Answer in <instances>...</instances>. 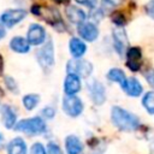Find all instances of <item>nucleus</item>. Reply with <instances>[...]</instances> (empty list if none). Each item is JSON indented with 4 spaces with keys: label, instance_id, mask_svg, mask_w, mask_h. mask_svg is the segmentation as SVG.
<instances>
[{
    "label": "nucleus",
    "instance_id": "nucleus-4",
    "mask_svg": "<svg viewBox=\"0 0 154 154\" xmlns=\"http://www.w3.org/2000/svg\"><path fill=\"white\" fill-rule=\"evenodd\" d=\"M63 111L70 117H77L83 111V102L76 95H66L63 99Z\"/></svg>",
    "mask_w": 154,
    "mask_h": 154
},
{
    "label": "nucleus",
    "instance_id": "nucleus-31",
    "mask_svg": "<svg viewBox=\"0 0 154 154\" xmlns=\"http://www.w3.org/2000/svg\"><path fill=\"white\" fill-rule=\"evenodd\" d=\"M78 4H82V5H85L88 7H91V8H95L96 6V2L97 0H76Z\"/></svg>",
    "mask_w": 154,
    "mask_h": 154
},
{
    "label": "nucleus",
    "instance_id": "nucleus-15",
    "mask_svg": "<svg viewBox=\"0 0 154 154\" xmlns=\"http://www.w3.org/2000/svg\"><path fill=\"white\" fill-rule=\"evenodd\" d=\"M69 48H70V53L71 55L75 58V59H79L84 55L85 51H87V46L85 43L77 38V37H72L70 40V43H69Z\"/></svg>",
    "mask_w": 154,
    "mask_h": 154
},
{
    "label": "nucleus",
    "instance_id": "nucleus-18",
    "mask_svg": "<svg viewBox=\"0 0 154 154\" xmlns=\"http://www.w3.org/2000/svg\"><path fill=\"white\" fill-rule=\"evenodd\" d=\"M124 91L130 95V96H140L143 91V88H142V84L135 78V77H130L126 79V84L124 87Z\"/></svg>",
    "mask_w": 154,
    "mask_h": 154
},
{
    "label": "nucleus",
    "instance_id": "nucleus-21",
    "mask_svg": "<svg viewBox=\"0 0 154 154\" xmlns=\"http://www.w3.org/2000/svg\"><path fill=\"white\" fill-rule=\"evenodd\" d=\"M40 102V96L37 94H28L23 97V106L28 109L31 111L34 109Z\"/></svg>",
    "mask_w": 154,
    "mask_h": 154
},
{
    "label": "nucleus",
    "instance_id": "nucleus-35",
    "mask_svg": "<svg viewBox=\"0 0 154 154\" xmlns=\"http://www.w3.org/2000/svg\"><path fill=\"white\" fill-rule=\"evenodd\" d=\"M4 58H2V55L0 54V76L2 75V72H4Z\"/></svg>",
    "mask_w": 154,
    "mask_h": 154
},
{
    "label": "nucleus",
    "instance_id": "nucleus-7",
    "mask_svg": "<svg viewBox=\"0 0 154 154\" xmlns=\"http://www.w3.org/2000/svg\"><path fill=\"white\" fill-rule=\"evenodd\" d=\"M38 16H41L49 25H52V26H58V25H60V26H64V22H63V18H61V16H60V12L57 10V8H54V7H48V6H46V7H41L40 6V13H38Z\"/></svg>",
    "mask_w": 154,
    "mask_h": 154
},
{
    "label": "nucleus",
    "instance_id": "nucleus-5",
    "mask_svg": "<svg viewBox=\"0 0 154 154\" xmlns=\"http://www.w3.org/2000/svg\"><path fill=\"white\" fill-rule=\"evenodd\" d=\"M26 16V12L23 8H8L2 12L1 14V23L7 26L12 28L19 22H22Z\"/></svg>",
    "mask_w": 154,
    "mask_h": 154
},
{
    "label": "nucleus",
    "instance_id": "nucleus-37",
    "mask_svg": "<svg viewBox=\"0 0 154 154\" xmlns=\"http://www.w3.org/2000/svg\"><path fill=\"white\" fill-rule=\"evenodd\" d=\"M150 150H152V154H154V141L150 143Z\"/></svg>",
    "mask_w": 154,
    "mask_h": 154
},
{
    "label": "nucleus",
    "instance_id": "nucleus-38",
    "mask_svg": "<svg viewBox=\"0 0 154 154\" xmlns=\"http://www.w3.org/2000/svg\"><path fill=\"white\" fill-rule=\"evenodd\" d=\"M54 2H57V4H63V2H66L67 0H53Z\"/></svg>",
    "mask_w": 154,
    "mask_h": 154
},
{
    "label": "nucleus",
    "instance_id": "nucleus-23",
    "mask_svg": "<svg viewBox=\"0 0 154 154\" xmlns=\"http://www.w3.org/2000/svg\"><path fill=\"white\" fill-rule=\"evenodd\" d=\"M126 55H128V61L140 63V59L142 57V53H141V49L138 47H131V48H128Z\"/></svg>",
    "mask_w": 154,
    "mask_h": 154
},
{
    "label": "nucleus",
    "instance_id": "nucleus-34",
    "mask_svg": "<svg viewBox=\"0 0 154 154\" xmlns=\"http://www.w3.org/2000/svg\"><path fill=\"white\" fill-rule=\"evenodd\" d=\"M6 35V30H5V25L2 23H0V40H2Z\"/></svg>",
    "mask_w": 154,
    "mask_h": 154
},
{
    "label": "nucleus",
    "instance_id": "nucleus-20",
    "mask_svg": "<svg viewBox=\"0 0 154 154\" xmlns=\"http://www.w3.org/2000/svg\"><path fill=\"white\" fill-rule=\"evenodd\" d=\"M107 78L109 81H112V82L118 83L123 89H124V87L126 84V79H128L126 76H125V73L120 69H111L107 72Z\"/></svg>",
    "mask_w": 154,
    "mask_h": 154
},
{
    "label": "nucleus",
    "instance_id": "nucleus-36",
    "mask_svg": "<svg viewBox=\"0 0 154 154\" xmlns=\"http://www.w3.org/2000/svg\"><path fill=\"white\" fill-rule=\"evenodd\" d=\"M109 1H111V2L113 4V5H118V4H119V2L122 1V0H109Z\"/></svg>",
    "mask_w": 154,
    "mask_h": 154
},
{
    "label": "nucleus",
    "instance_id": "nucleus-22",
    "mask_svg": "<svg viewBox=\"0 0 154 154\" xmlns=\"http://www.w3.org/2000/svg\"><path fill=\"white\" fill-rule=\"evenodd\" d=\"M142 105L148 113L154 114V91H148L142 99Z\"/></svg>",
    "mask_w": 154,
    "mask_h": 154
},
{
    "label": "nucleus",
    "instance_id": "nucleus-13",
    "mask_svg": "<svg viewBox=\"0 0 154 154\" xmlns=\"http://www.w3.org/2000/svg\"><path fill=\"white\" fill-rule=\"evenodd\" d=\"M66 16L69 18V20L73 24H78L81 25L82 23H84L87 16L84 13V11L77 6H73V5H70L66 7Z\"/></svg>",
    "mask_w": 154,
    "mask_h": 154
},
{
    "label": "nucleus",
    "instance_id": "nucleus-19",
    "mask_svg": "<svg viewBox=\"0 0 154 154\" xmlns=\"http://www.w3.org/2000/svg\"><path fill=\"white\" fill-rule=\"evenodd\" d=\"M7 154H26V144L20 137L13 138L7 146Z\"/></svg>",
    "mask_w": 154,
    "mask_h": 154
},
{
    "label": "nucleus",
    "instance_id": "nucleus-32",
    "mask_svg": "<svg viewBox=\"0 0 154 154\" xmlns=\"http://www.w3.org/2000/svg\"><path fill=\"white\" fill-rule=\"evenodd\" d=\"M146 10H147V13L154 19V0H150V1L147 4Z\"/></svg>",
    "mask_w": 154,
    "mask_h": 154
},
{
    "label": "nucleus",
    "instance_id": "nucleus-39",
    "mask_svg": "<svg viewBox=\"0 0 154 154\" xmlns=\"http://www.w3.org/2000/svg\"><path fill=\"white\" fill-rule=\"evenodd\" d=\"M0 140H1V136H0Z\"/></svg>",
    "mask_w": 154,
    "mask_h": 154
},
{
    "label": "nucleus",
    "instance_id": "nucleus-9",
    "mask_svg": "<svg viewBox=\"0 0 154 154\" xmlns=\"http://www.w3.org/2000/svg\"><path fill=\"white\" fill-rule=\"evenodd\" d=\"M88 90H89V96L91 101L95 105H102L106 101V91L103 84H101L97 81H93L91 83L88 84Z\"/></svg>",
    "mask_w": 154,
    "mask_h": 154
},
{
    "label": "nucleus",
    "instance_id": "nucleus-1",
    "mask_svg": "<svg viewBox=\"0 0 154 154\" xmlns=\"http://www.w3.org/2000/svg\"><path fill=\"white\" fill-rule=\"evenodd\" d=\"M112 123L122 131H135L140 126V119L126 109L114 106L111 111Z\"/></svg>",
    "mask_w": 154,
    "mask_h": 154
},
{
    "label": "nucleus",
    "instance_id": "nucleus-14",
    "mask_svg": "<svg viewBox=\"0 0 154 154\" xmlns=\"http://www.w3.org/2000/svg\"><path fill=\"white\" fill-rule=\"evenodd\" d=\"M10 48L19 54H25L29 52L30 49V43L28 42L26 38L22 37V36H14L11 41H10Z\"/></svg>",
    "mask_w": 154,
    "mask_h": 154
},
{
    "label": "nucleus",
    "instance_id": "nucleus-2",
    "mask_svg": "<svg viewBox=\"0 0 154 154\" xmlns=\"http://www.w3.org/2000/svg\"><path fill=\"white\" fill-rule=\"evenodd\" d=\"M14 129L17 131H22L25 132L28 135H41L46 131L47 125L45 123L43 119H41L40 117H35V118H30V119H23L20 122H18L14 126Z\"/></svg>",
    "mask_w": 154,
    "mask_h": 154
},
{
    "label": "nucleus",
    "instance_id": "nucleus-27",
    "mask_svg": "<svg viewBox=\"0 0 154 154\" xmlns=\"http://www.w3.org/2000/svg\"><path fill=\"white\" fill-rule=\"evenodd\" d=\"M31 154H47V153H46L45 147H43L41 143L36 142V143H34L32 147H31Z\"/></svg>",
    "mask_w": 154,
    "mask_h": 154
},
{
    "label": "nucleus",
    "instance_id": "nucleus-28",
    "mask_svg": "<svg viewBox=\"0 0 154 154\" xmlns=\"http://www.w3.org/2000/svg\"><path fill=\"white\" fill-rule=\"evenodd\" d=\"M42 114H43V117L51 119V118H53V117L55 116V109H54L53 107L47 106V107H45V108L42 109Z\"/></svg>",
    "mask_w": 154,
    "mask_h": 154
},
{
    "label": "nucleus",
    "instance_id": "nucleus-26",
    "mask_svg": "<svg viewBox=\"0 0 154 154\" xmlns=\"http://www.w3.org/2000/svg\"><path fill=\"white\" fill-rule=\"evenodd\" d=\"M47 150H48V154H63L60 147L57 143H54V142H49L48 143Z\"/></svg>",
    "mask_w": 154,
    "mask_h": 154
},
{
    "label": "nucleus",
    "instance_id": "nucleus-10",
    "mask_svg": "<svg viewBox=\"0 0 154 154\" xmlns=\"http://www.w3.org/2000/svg\"><path fill=\"white\" fill-rule=\"evenodd\" d=\"M45 38H46V32H45L43 26H41L40 24H31L29 26L26 40L30 45L32 46L42 45L45 42Z\"/></svg>",
    "mask_w": 154,
    "mask_h": 154
},
{
    "label": "nucleus",
    "instance_id": "nucleus-30",
    "mask_svg": "<svg viewBox=\"0 0 154 154\" xmlns=\"http://www.w3.org/2000/svg\"><path fill=\"white\" fill-rule=\"evenodd\" d=\"M102 14H103V11L101 8H99V10L93 8V12H90V18H94L96 22H99L102 19V17H103Z\"/></svg>",
    "mask_w": 154,
    "mask_h": 154
},
{
    "label": "nucleus",
    "instance_id": "nucleus-25",
    "mask_svg": "<svg viewBox=\"0 0 154 154\" xmlns=\"http://www.w3.org/2000/svg\"><path fill=\"white\" fill-rule=\"evenodd\" d=\"M5 84H6V87H7V89H10L12 93H16V94H18V85H17V83H16V81L12 78V77H10V76H7V77H5Z\"/></svg>",
    "mask_w": 154,
    "mask_h": 154
},
{
    "label": "nucleus",
    "instance_id": "nucleus-33",
    "mask_svg": "<svg viewBox=\"0 0 154 154\" xmlns=\"http://www.w3.org/2000/svg\"><path fill=\"white\" fill-rule=\"evenodd\" d=\"M126 66H128L131 71H137V70H140V67H141V63H132V61H128V63H126Z\"/></svg>",
    "mask_w": 154,
    "mask_h": 154
},
{
    "label": "nucleus",
    "instance_id": "nucleus-29",
    "mask_svg": "<svg viewBox=\"0 0 154 154\" xmlns=\"http://www.w3.org/2000/svg\"><path fill=\"white\" fill-rule=\"evenodd\" d=\"M144 77H146V81L148 82V84L154 88V69L148 70V71L144 73Z\"/></svg>",
    "mask_w": 154,
    "mask_h": 154
},
{
    "label": "nucleus",
    "instance_id": "nucleus-11",
    "mask_svg": "<svg viewBox=\"0 0 154 154\" xmlns=\"http://www.w3.org/2000/svg\"><path fill=\"white\" fill-rule=\"evenodd\" d=\"M78 34L85 41H95L99 36V29L97 26L91 22H84L81 25H78Z\"/></svg>",
    "mask_w": 154,
    "mask_h": 154
},
{
    "label": "nucleus",
    "instance_id": "nucleus-6",
    "mask_svg": "<svg viewBox=\"0 0 154 154\" xmlns=\"http://www.w3.org/2000/svg\"><path fill=\"white\" fill-rule=\"evenodd\" d=\"M37 60L42 67H51L54 64V47L52 41L46 42L37 52Z\"/></svg>",
    "mask_w": 154,
    "mask_h": 154
},
{
    "label": "nucleus",
    "instance_id": "nucleus-8",
    "mask_svg": "<svg viewBox=\"0 0 154 154\" xmlns=\"http://www.w3.org/2000/svg\"><path fill=\"white\" fill-rule=\"evenodd\" d=\"M113 43H114V48L118 52L119 55H123L128 49V36L126 32L124 30L123 26H117L113 29Z\"/></svg>",
    "mask_w": 154,
    "mask_h": 154
},
{
    "label": "nucleus",
    "instance_id": "nucleus-16",
    "mask_svg": "<svg viewBox=\"0 0 154 154\" xmlns=\"http://www.w3.org/2000/svg\"><path fill=\"white\" fill-rule=\"evenodd\" d=\"M1 119L4 125L7 129H12L13 126H16V122H17V116L14 113V111L12 109L11 106L8 105H4L1 107Z\"/></svg>",
    "mask_w": 154,
    "mask_h": 154
},
{
    "label": "nucleus",
    "instance_id": "nucleus-24",
    "mask_svg": "<svg viewBox=\"0 0 154 154\" xmlns=\"http://www.w3.org/2000/svg\"><path fill=\"white\" fill-rule=\"evenodd\" d=\"M112 22H113L117 26H124L126 19H125V17H124L123 13H120V12H114V13L112 14Z\"/></svg>",
    "mask_w": 154,
    "mask_h": 154
},
{
    "label": "nucleus",
    "instance_id": "nucleus-17",
    "mask_svg": "<svg viewBox=\"0 0 154 154\" xmlns=\"http://www.w3.org/2000/svg\"><path fill=\"white\" fill-rule=\"evenodd\" d=\"M65 149L67 154H81L83 150V144L77 136L70 135L65 140Z\"/></svg>",
    "mask_w": 154,
    "mask_h": 154
},
{
    "label": "nucleus",
    "instance_id": "nucleus-12",
    "mask_svg": "<svg viewBox=\"0 0 154 154\" xmlns=\"http://www.w3.org/2000/svg\"><path fill=\"white\" fill-rule=\"evenodd\" d=\"M81 90V81L79 77L76 75L67 73L65 82H64V91L66 95H75Z\"/></svg>",
    "mask_w": 154,
    "mask_h": 154
},
{
    "label": "nucleus",
    "instance_id": "nucleus-3",
    "mask_svg": "<svg viewBox=\"0 0 154 154\" xmlns=\"http://www.w3.org/2000/svg\"><path fill=\"white\" fill-rule=\"evenodd\" d=\"M66 71H67V73L76 75V76L82 77V78H87L93 72V65H91V63H89L87 60L73 59V60H70L67 63Z\"/></svg>",
    "mask_w": 154,
    "mask_h": 154
}]
</instances>
